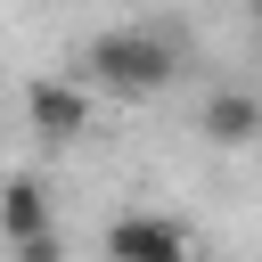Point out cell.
I'll list each match as a JSON object with an SVG mask.
<instances>
[{
    "label": "cell",
    "instance_id": "8992f818",
    "mask_svg": "<svg viewBox=\"0 0 262 262\" xmlns=\"http://www.w3.org/2000/svg\"><path fill=\"white\" fill-rule=\"evenodd\" d=\"M254 33H262V0H254Z\"/></svg>",
    "mask_w": 262,
    "mask_h": 262
},
{
    "label": "cell",
    "instance_id": "277c9868",
    "mask_svg": "<svg viewBox=\"0 0 262 262\" xmlns=\"http://www.w3.org/2000/svg\"><path fill=\"white\" fill-rule=\"evenodd\" d=\"M196 131H205L213 147H254V139H262V90H237V82L205 90V106H196Z\"/></svg>",
    "mask_w": 262,
    "mask_h": 262
},
{
    "label": "cell",
    "instance_id": "3957f363",
    "mask_svg": "<svg viewBox=\"0 0 262 262\" xmlns=\"http://www.w3.org/2000/svg\"><path fill=\"white\" fill-rule=\"evenodd\" d=\"M188 229L180 221H164V213H123V221H106V254L115 262H188Z\"/></svg>",
    "mask_w": 262,
    "mask_h": 262
},
{
    "label": "cell",
    "instance_id": "6da1fadb",
    "mask_svg": "<svg viewBox=\"0 0 262 262\" xmlns=\"http://www.w3.org/2000/svg\"><path fill=\"white\" fill-rule=\"evenodd\" d=\"M172 74H180V41L156 33V25H106L82 49V82L106 90V98H156Z\"/></svg>",
    "mask_w": 262,
    "mask_h": 262
},
{
    "label": "cell",
    "instance_id": "5b68a950",
    "mask_svg": "<svg viewBox=\"0 0 262 262\" xmlns=\"http://www.w3.org/2000/svg\"><path fill=\"white\" fill-rule=\"evenodd\" d=\"M49 229V188H41V172H8L0 180V246L16 254L25 237H41Z\"/></svg>",
    "mask_w": 262,
    "mask_h": 262
},
{
    "label": "cell",
    "instance_id": "7a4b0ae2",
    "mask_svg": "<svg viewBox=\"0 0 262 262\" xmlns=\"http://www.w3.org/2000/svg\"><path fill=\"white\" fill-rule=\"evenodd\" d=\"M25 131H33L41 147H74V139L90 131V82H82V74H41V82H25Z\"/></svg>",
    "mask_w": 262,
    "mask_h": 262
}]
</instances>
